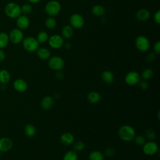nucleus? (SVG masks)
Returning a JSON list of instances; mask_svg holds the SVG:
<instances>
[{"mask_svg":"<svg viewBox=\"0 0 160 160\" xmlns=\"http://www.w3.org/2000/svg\"><path fill=\"white\" fill-rule=\"evenodd\" d=\"M119 138L123 141L130 142L133 140L136 136L134 128L130 125H123L121 126L118 131Z\"/></svg>","mask_w":160,"mask_h":160,"instance_id":"f257e3e1","label":"nucleus"},{"mask_svg":"<svg viewBox=\"0 0 160 160\" xmlns=\"http://www.w3.org/2000/svg\"><path fill=\"white\" fill-rule=\"evenodd\" d=\"M4 13L9 18L16 19L21 14V6L14 2H9L4 6Z\"/></svg>","mask_w":160,"mask_h":160,"instance_id":"f03ea898","label":"nucleus"},{"mask_svg":"<svg viewBox=\"0 0 160 160\" xmlns=\"http://www.w3.org/2000/svg\"><path fill=\"white\" fill-rule=\"evenodd\" d=\"M61 9L60 2L56 0H51L48 1L44 8L46 13L51 17H54L58 15Z\"/></svg>","mask_w":160,"mask_h":160,"instance_id":"7ed1b4c3","label":"nucleus"},{"mask_svg":"<svg viewBox=\"0 0 160 160\" xmlns=\"http://www.w3.org/2000/svg\"><path fill=\"white\" fill-rule=\"evenodd\" d=\"M23 48L28 52H32L37 51L39 48V43L37 41L36 38L28 36L23 39L22 41Z\"/></svg>","mask_w":160,"mask_h":160,"instance_id":"20e7f679","label":"nucleus"},{"mask_svg":"<svg viewBox=\"0 0 160 160\" xmlns=\"http://www.w3.org/2000/svg\"><path fill=\"white\" fill-rule=\"evenodd\" d=\"M48 65L51 69L58 71H61L64 67V59L58 56H51L48 59Z\"/></svg>","mask_w":160,"mask_h":160,"instance_id":"39448f33","label":"nucleus"},{"mask_svg":"<svg viewBox=\"0 0 160 160\" xmlns=\"http://www.w3.org/2000/svg\"><path fill=\"white\" fill-rule=\"evenodd\" d=\"M135 46L141 52H146L150 48V42L144 36L140 35L135 39Z\"/></svg>","mask_w":160,"mask_h":160,"instance_id":"423d86ee","label":"nucleus"},{"mask_svg":"<svg viewBox=\"0 0 160 160\" xmlns=\"http://www.w3.org/2000/svg\"><path fill=\"white\" fill-rule=\"evenodd\" d=\"M8 35L9 42L14 44H18L22 42L24 39V34L22 31L18 28L12 29Z\"/></svg>","mask_w":160,"mask_h":160,"instance_id":"0eeeda50","label":"nucleus"},{"mask_svg":"<svg viewBox=\"0 0 160 160\" xmlns=\"http://www.w3.org/2000/svg\"><path fill=\"white\" fill-rule=\"evenodd\" d=\"M69 23L72 28L81 29L84 25V19L80 14L74 13L69 18Z\"/></svg>","mask_w":160,"mask_h":160,"instance_id":"6e6552de","label":"nucleus"},{"mask_svg":"<svg viewBox=\"0 0 160 160\" xmlns=\"http://www.w3.org/2000/svg\"><path fill=\"white\" fill-rule=\"evenodd\" d=\"M142 152L144 154L147 156H153L158 151L159 147L158 144L153 141H149L148 142H146L145 144L142 146Z\"/></svg>","mask_w":160,"mask_h":160,"instance_id":"1a4fd4ad","label":"nucleus"},{"mask_svg":"<svg viewBox=\"0 0 160 160\" xmlns=\"http://www.w3.org/2000/svg\"><path fill=\"white\" fill-rule=\"evenodd\" d=\"M48 44L49 46L55 49H58L61 48L63 46V44L64 43V38L59 35V34H53L50 38H49L48 40Z\"/></svg>","mask_w":160,"mask_h":160,"instance_id":"9d476101","label":"nucleus"},{"mask_svg":"<svg viewBox=\"0 0 160 160\" xmlns=\"http://www.w3.org/2000/svg\"><path fill=\"white\" fill-rule=\"evenodd\" d=\"M140 80V74H139V72L134 71L128 72L124 77L125 82L129 86H134L138 84Z\"/></svg>","mask_w":160,"mask_h":160,"instance_id":"9b49d317","label":"nucleus"},{"mask_svg":"<svg viewBox=\"0 0 160 160\" xmlns=\"http://www.w3.org/2000/svg\"><path fill=\"white\" fill-rule=\"evenodd\" d=\"M16 23L18 28L20 29L21 30H24L26 29L29 26L30 20L28 16L21 14L16 18Z\"/></svg>","mask_w":160,"mask_h":160,"instance_id":"f8f14e48","label":"nucleus"},{"mask_svg":"<svg viewBox=\"0 0 160 160\" xmlns=\"http://www.w3.org/2000/svg\"><path fill=\"white\" fill-rule=\"evenodd\" d=\"M12 146L13 142L9 138L3 137L0 139V152H8L12 148Z\"/></svg>","mask_w":160,"mask_h":160,"instance_id":"ddd939ff","label":"nucleus"},{"mask_svg":"<svg viewBox=\"0 0 160 160\" xmlns=\"http://www.w3.org/2000/svg\"><path fill=\"white\" fill-rule=\"evenodd\" d=\"M13 87L14 89L19 92H24L27 91L28 85L27 82L22 79H17L13 82Z\"/></svg>","mask_w":160,"mask_h":160,"instance_id":"4468645a","label":"nucleus"},{"mask_svg":"<svg viewBox=\"0 0 160 160\" xmlns=\"http://www.w3.org/2000/svg\"><path fill=\"white\" fill-rule=\"evenodd\" d=\"M151 16V13L147 9L142 8L139 9L136 13V19L142 22H144L148 21Z\"/></svg>","mask_w":160,"mask_h":160,"instance_id":"2eb2a0df","label":"nucleus"},{"mask_svg":"<svg viewBox=\"0 0 160 160\" xmlns=\"http://www.w3.org/2000/svg\"><path fill=\"white\" fill-rule=\"evenodd\" d=\"M60 141L61 143L66 146H70L74 142V137L73 134L69 132H64L60 137Z\"/></svg>","mask_w":160,"mask_h":160,"instance_id":"dca6fc26","label":"nucleus"},{"mask_svg":"<svg viewBox=\"0 0 160 160\" xmlns=\"http://www.w3.org/2000/svg\"><path fill=\"white\" fill-rule=\"evenodd\" d=\"M54 99L51 96H44L41 101V106L44 110H49L54 105Z\"/></svg>","mask_w":160,"mask_h":160,"instance_id":"f3484780","label":"nucleus"},{"mask_svg":"<svg viewBox=\"0 0 160 160\" xmlns=\"http://www.w3.org/2000/svg\"><path fill=\"white\" fill-rule=\"evenodd\" d=\"M36 55L42 60H48L51 56V51L46 48H39L36 51Z\"/></svg>","mask_w":160,"mask_h":160,"instance_id":"a211bd4d","label":"nucleus"},{"mask_svg":"<svg viewBox=\"0 0 160 160\" xmlns=\"http://www.w3.org/2000/svg\"><path fill=\"white\" fill-rule=\"evenodd\" d=\"M101 99V94L97 91H91L87 96V99L91 104H97Z\"/></svg>","mask_w":160,"mask_h":160,"instance_id":"6ab92c4d","label":"nucleus"},{"mask_svg":"<svg viewBox=\"0 0 160 160\" xmlns=\"http://www.w3.org/2000/svg\"><path fill=\"white\" fill-rule=\"evenodd\" d=\"M101 79L104 83L110 84L114 81V77L111 71L109 70H105L101 74Z\"/></svg>","mask_w":160,"mask_h":160,"instance_id":"aec40b11","label":"nucleus"},{"mask_svg":"<svg viewBox=\"0 0 160 160\" xmlns=\"http://www.w3.org/2000/svg\"><path fill=\"white\" fill-rule=\"evenodd\" d=\"M62 37L64 39H70L73 35V28L70 25H65L62 28L61 31Z\"/></svg>","mask_w":160,"mask_h":160,"instance_id":"412c9836","label":"nucleus"},{"mask_svg":"<svg viewBox=\"0 0 160 160\" xmlns=\"http://www.w3.org/2000/svg\"><path fill=\"white\" fill-rule=\"evenodd\" d=\"M92 14L98 17H101L103 16L104 14H105V9L100 4H96L94 5L92 8Z\"/></svg>","mask_w":160,"mask_h":160,"instance_id":"4be33fe9","label":"nucleus"},{"mask_svg":"<svg viewBox=\"0 0 160 160\" xmlns=\"http://www.w3.org/2000/svg\"><path fill=\"white\" fill-rule=\"evenodd\" d=\"M89 160H104V155L99 151L94 150L91 151L88 156Z\"/></svg>","mask_w":160,"mask_h":160,"instance_id":"5701e85b","label":"nucleus"},{"mask_svg":"<svg viewBox=\"0 0 160 160\" xmlns=\"http://www.w3.org/2000/svg\"><path fill=\"white\" fill-rule=\"evenodd\" d=\"M24 134L29 138L33 137L36 133V129L35 126L31 124H28L24 126Z\"/></svg>","mask_w":160,"mask_h":160,"instance_id":"b1692460","label":"nucleus"},{"mask_svg":"<svg viewBox=\"0 0 160 160\" xmlns=\"http://www.w3.org/2000/svg\"><path fill=\"white\" fill-rule=\"evenodd\" d=\"M11 75L9 72L6 69L0 70V82L1 84H7L9 82Z\"/></svg>","mask_w":160,"mask_h":160,"instance_id":"393cba45","label":"nucleus"},{"mask_svg":"<svg viewBox=\"0 0 160 160\" xmlns=\"http://www.w3.org/2000/svg\"><path fill=\"white\" fill-rule=\"evenodd\" d=\"M9 42V35L5 32H0V49L6 48Z\"/></svg>","mask_w":160,"mask_h":160,"instance_id":"a878e982","label":"nucleus"},{"mask_svg":"<svg viewBox=\"0 0 160 160\" xmlns=\"http://www.w3.org/2000/svg\"><path fill=\"white\" fill-rule=\"evenodd\" d=\"M78 155L77 152L74 150H69L67 151L62 158V160H78Z\"/></svg>","mask_w":160,"mask_h":160,"instance_id":"bb28decb","label":"nucleus"},{"mask_svg":"<svg viewBox=\"0 0 160 160\" xmlns=\"http://www.w3.org/2000/svg\"><path fill=\"white\" fill-rule=\"evenodd\" d=\"M153 76V71L150 68H146L144 69L141 75V78H142L143 80H149Z\"/></svg>","mask_w":160,"mask_h":160,"instance_id":"cd10ccee","label":"nucleus"},{"mask_svg":"<svg viewBox=\"0 0 160 160\" xmlns=\"http://www.w3.org/2000/svg\"><path fill=\"white\" fill-rule=\"evenodd\" d=\"M48 39H49L48 34L45 31H40L38 34L37 38H36V39L39 44L46 42V41H48Z\"/></svg>","mask_w":160,"mask_h":160,"instance_id":"c85d7f7f","label":"nucleus"},{"mask_svg":"<svg viewBox=\"0 0 160 160\" xmlns=\"http://www.w3.org/2000/svg\"><path fill=\"white\" fill-rule=\"evenodd\" d=\"M56 21L54 17L49 16L45 21V26L49 29H52L56 26Z\"/></svg>","mask_w":160,"mask_h":160,"instance_id":"c756f323","label":"nucleus"},{"mask_svg":"<svg viewBox=\"0 0 160 160\" xmlns=\"http://www.w3.org/2000/svg\"><path fill=\"white\" fill-rule=\"evenodd\" d=\"M21 14L28 16L32 11V7L30 4H24L21 6Z\"/></svg>","mask_w":160,"mask_h":160,"instance_id":"7c9ffc66","label":"nucleus"},{"mask_svg":"<svg viewBox=\"0 0 160 160\" xmlns=\"http://www.w3.org/2000/svg\"><path fill=\"white\" fill-rule=\"evenodd\" d=\"M73 144V150L76 152H81L85 149V144L83 141H78L74 142Z\"/></svg>","mask_w":160,"mask_h":160,"instance_id":"2f4dec72","label":"nucleus"},{"mask_svg":"<svg viewBox=\"0 0 160 160\" xmlns=\"http://www.w3.org/2000/svg\"><path fill=\"white\" fill-rule=\"evenodd\" d=\"M134 143L138 146H142L146 142L145 137L142 135H137L133 139Z\"/></svg>","mask_w":160,"mask_h":160,"instance_id":"473e14b6","label":"nucleus"},{"mask_svg":"<svg viewBox=\"0 0 160 160\" xmlns=\"http://www.w3.org/2000/svg\"><path fill=\"white\" fill-rule=\"evenodd\" d=\"M145 133H146V137L147 138V139H148L150 141H153L156 138V131L151 128H148V129H146Z\"/></svg>","mask_w":160,"mask_h":160,"instance_id":"72a5a7b5","label":"nucleus"},{"mask_svg":"<svg viewBox=\"0 0 160 160\" xmlns=\"http://www.w3.org/2000/svg\"><path fill=\"white\" fill-rule=\"evenodd\" d=\"M116 154V150L112 147L108 148L104 152V154L108 157H112Z\"/></svg>","mask_w":160,"mask_h":160,"instance_id":"f704fd0d","label":"nucleus"},{"mask_svg":"<svg viewBox=\"0 0 160 160\" xmlns=\"http://www.w3.org/2000/svg\"><path fill=\"white\" fill-rule=\"evenodd\" d=\"M138 85L141 90H144V91L146 90L149 87V84H148V81L146 80H143V79L140 80L139 82H138Z\"/></svg>","mask_w":160,"mask_h":160,"instance_id":"c9c22d12","label":"nucleus"},{"mask_svg":"<svg viewBox=\"0 0 160 160\" xmlns=\"http://www.w3.org/2000/svg\"><path fill=\"white\" fill-rule=\"evenodd\" d=\"M153 51L156 54L159 55L160 54V41H158L153 46Z\"/></svg>","mask_w":160,"mask_h":160,"instance_id":"e433bc0d","label":"nucleus"},{"mask_svg":"<svg viewBox=\"0 0 160 160\" xmlns=\"http://www.w3.org/2000/svg\"><path fill=\"white\" fill-rule=\"evenodd\" d=\"M153 19L154 22L158 24H160V11L158 10L154 14L153 16Z\"/></svg>","mask_w":160,"mask_h":160,"instance_id":"4c0bfd02","label":"nucleus"},{"mask_svg":"<svg viewBox=\"0 0 160 160\" xmlns=\"http://www.w3.org/2000/svg\"><path fill=\"white\" fill-rule=\"evenodd\" d=\"M156 58V54L154 52H150L146 56V60L148 62H151L154 60Z\"/></svg>","mask_w":160,"mask_h":160,"instance_id":"58836bf2","label":"nucleus"},{"mask_svg":"<svg viewBox=\"0 0 160 160\" xmlns=\"http://www.w3.org/2000/svg\"><path fill=\"white\" fill-rule=\"evenodd\" d=\"M6 58V53L3 49H0V62L3 61Z\"/></svg>","mask_w":160,"mask_h":160,"instance_id":"ea45409f","label":"nucleus"},{"mask_svg":"<svg viewBox=\"0 0 160 160\" xmlns=\"http://www.w3.org/2000/svg\"><path fill=\"white\" fill-rule=\"evenodd\" d=\"M56 78H58V79H61L63 78L64 76V74H62V72L61 71H58V72L56 73Z\"/></svg>","mask_w":160,"mask_h":160,"instance_id":"a19ab883","label":"nucleus"},{"mask_svg":"<svg viewBox=\"0 0 160 160\" xmlns=\"http://www.w3.org/2000/svg\"><path fill=\"white\" fill-rule=\"evenodd\" d=\"M63 46L66 49H70L71 48V44L70 42H65V43H64Z\"/></svg>","mask_w":160,"mask_h":160,"instance_id":"79ce46f5","label":"nucleus"},{"mask_svg":"<svg viewBox=\"0 0 160 160\" xmlns=\"http://www.w3.org/2000/svg\"><path fill=\"white\" fill-rule=\"evenodd\" d=\"M29 2L31 3H32V4H36V3H38L39 2H40L41 0H28Z\"/></svg>","mask_w":160,"mask_h":160,"instance_id":"37998d69","label":"nucleus"}]
</instances>
